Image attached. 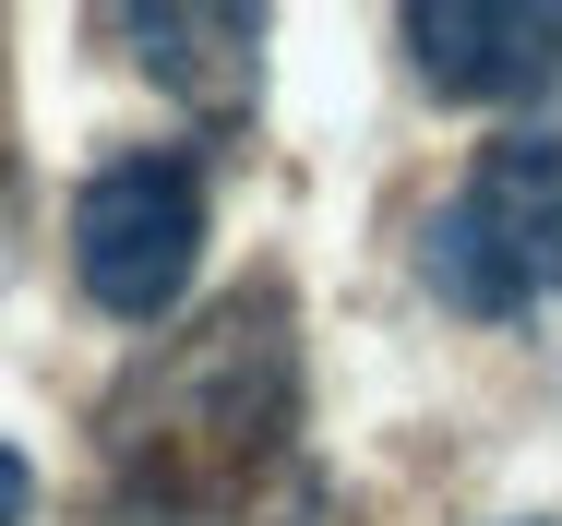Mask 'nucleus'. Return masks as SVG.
Masks as SVG:
<instances>
[{
  "label": "nucleus",
  "mask_w": 562,
  "mask_h": 526,
  "mask_svg": "<svg viewBox=\"0 0 562 526\" xmlns=\"http://www.w3.org/2000/svg\"><path fill=\"white\" fill-rule=\"evenodd\" d=\"M24 503H36V467H24L12 443H0V526H24Z\"/></svg>",
  "instance_id": "nucleus-6"
},
{
  "label": "nucleus",
  "mask_w": 562,
  "mask_h": 526,
  "mask_svg": "<svg viewBox=\"0 0 562 526\" xmlns=\"http://www.w3.org/2000/svg\"><path fill=\"white\" fill-rule=\"evenodd\" d=\"M120 36H132V60L192 120H239V108L263 97V12H239V0L227 12L216 0H132Z\"/></svg>",
  "instance_id": "nucleus-5"
},
{
  "label": "nucleus",
  "mask_w": 562,
  "mask_h": 526,
  "mask_svg": "<svg viewBox=\"0 0 562 526\" xmlns=\"http://www.w3.org/2000/svg\"><path fill=\"white\" fill-rule=\"evenodd\" d=\"M395 36L454 108H515L562 85V0H407Z\"/></svg>",
  "instance_id": "nucleus-4"
},
{
  "label": "nucleus",
  "mask_w": 562,
  "mask_h": 526,
  "mask_svg": "<svg viewBox=\"0 0 562 526\" xmlns=\"http://www.w3.org/2000/svg\"><path fill=\"white\" fill-rule=\"evenodd\" d=\"M300 430V347H288V300L239 288L216 323H192L180 347H156L109 395V479L144 526H239L263 503V479L288 467Z\"/></svg>",
  "instance_id": "nucleus-1"
},
{
  "label": "nucleus",
  "mask_w": 562,
  "mask_h": 526,
  "mask_svg": "<svg viewBox=\"0 0 562 526\" xmlns=\"http://www.w3.org/2000/svg\"><path fill=\"white\" fill-rule=\"evenodd\" d=\"M419 276L467 323H515L562 300V132H503L467 156L443 215L419 227Z\"/></svg>",
  "instance_id": "nucleus-2"
},
{
  "label": "nucleus",
  "mask_w": 562,
  "mask_h": 526,
  "mask_svg": "<svg viewBox=\"0 0 562 526\" xmlns=\"http://www.w3.org/2000/svg\"><path fill=\"white\" fill-rule=\"evenodd\" d=\"M539 526H562V515H539Z\"/></svg>",
  "instance_id": "nucleus-7"
},
{
  "label": "nucleus",
  "mask_w": 562,
  "mask_h": 526,
  "mask_svg": "<svg viewBox=\"0 0 562 526\" xmlns=\"http://www.w3.org/2000/svg\"><path fill=\"white\" fill-rule=\"evenodd\" d=\"M192 264H204V168L180 144L109 156L72 192V276H85V300L109 323H168Z\"/></svg>",
  "instance_id": "nucleus-3"
}]
</instances>
